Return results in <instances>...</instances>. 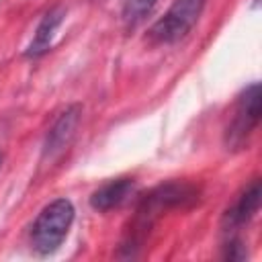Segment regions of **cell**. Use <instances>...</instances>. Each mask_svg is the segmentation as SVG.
Returning a JSON list of instances; mask_svg holds the SVG:
<instances>
[{
    "mask_svg": "<svg viewBox=\"0 0 262 262\" xmlns=\"http://www.w3.org/2000/svg\"><path fill=\"white\" fill-rule=\"evenodd\" d=\"M0 160H2V158H0Z\"/></svg>",
    "mask_w": 262,
    "mask_h": 262,
    "instance_id": "30bf717a",
    "label": "cell"
},
{
    "mask_svg": "<svg viewBox=\"0 0 262 262\" xmlns=\"http://www.w3.org/2000/svg\"><path fill=\"white\" fill-rule=\"evenodd\" d=\"M260 196H262V188H260V180L254 178L244 192L237 196V201L225 211L223 215V231L233 233L237 231L242 225L250 223V219L258 213L260 209Z\"/></svg>",
    "mask_w": 262,
    "mask_h": 262,
    "instance_id": "5b68a950",
    "label": "cell"
},
{
    "mask_svg": "<svg viewBox=\"0 0 262 262\" xmlns=\"http://www.w3.org/2000/svg\"><path fill=\"white\" fill-rule=\"evenodd\" d=\"M260 100H262V94H260V84L258 82L250 84L237 96V102H235V108H233V117H231V121H229V125L225 129V145H227V149H242L244 143H248L252 131L260 123V113H262Z\"/></svg>",
    "mask_w": 262,
    "mask_h": 262,
    "instance_id": "3957f363",
    "label": "cell"
},
{
    "mask_svg": "<svg viewBox=\"0 0 262 262\" xmlns=\"http://www.w3.org/2000/svg\"><path fill=\"white\" fill-rule=\"evenodd\" d=\"M158 0H123V8H121V14H123V20L127 27H135L137 23H141L149 12L151 8L156 6Z\"/></svg>",
    "mask_w": 262,
    "mask_h": 262,
    "instance_id": "ba28073f",
    "label": "cell"
},
{
    "mask_svg": "<svg viewBox=\"0 0 262 262\" xmlns=\"http://www.w3.org/2000/svg\"><path fill=\"white\" fill-rule=\"evenodd\" d=\"M223 256L229 258V260H244V258H246V250L242 248V242H239V239L231 237V239L225 244V254H223Z\"/></svg>",
    "mask_w": 262,
    "mask_h": 262,
    "instance_id": "9c48e42d",
    "label": "cell"
},
{
    "mask_svg": "<svg viewBox=\"0 0 262 262\" xmlns=\"http://www.w3.org/2000/svg\"><path fill=\"white\" fill-rule=\"evenodd\" d=\"M74 221V205L68 199H55L43 207L31 227V244L39 254L55 252L66 239Z\"/></svg>",
    "mask_w": 262,
    "mask_h": 262,
    "instance_id": "6da1fadb",
    "label": "cell"
},
{
    "mask_svg": "<svg viewBox=\"0 0 262 262\" xmlns=\"http://www.w3.org/2000/svg\"><path fill=\"white\" fill-rule=\"evenodd\" d=\"M63 16H66V8L63 6H53L51 10H47L35 31V37L31 41V45L27 47V57H39L43 55L45 51H49L51 47V41L55 37V31L59 29V25L63 23Z\"/></svg>",
    "mask_w": 262,
    "mask_h": 262,
    "instance_id": "52a82bcc",
    "label": "cell"
},
{
    "mask_svg": "<svg viewBox=\"0 0 262 262\" xmlns=\"http://www.w3.org/2000/svg\"><path fill=\"white\" fill-rule=\"evenodd\" d=\"M80 115H82L80 104H72V106H68V108L57 117V121H55L53 127L49 129L47 139H45V143H43V158H45V160H53L55 156H59V154L70 145V141L74 139V133H76V129H78Z\"/></svg>",
    "mask_w": 262,
    "mask_h": 262,
    "instance_id": "277c9868",
    "label": "cell"
},
{
    "mask_svg": "<svg viewBox=\"0 0 262 262\" xmlns=\"http://www.w3.org/2000/svg\"><path fill=\"white\" fill-rule=\"evenodd\" d=\"M203 8H205V0H174L166 10V14L151 25L149 37L156 43H166V45L180 41L192 31V27L203 14Z\"/></svg>",
    "mask_w": 262,
    "mask_h": 262,
    "instance_id": "7a4b0ae2",
    "label": "cell"
},
{
    "mask_svg": "<svg viewBox=\"0 0 262 262\" xmlns=\"http://www.w3.org/2000/svg\"><path fill=\"white\" fill-rule=\"evenodd\" d=\"M133 192H135V180L133 178H117V180L102 184L98 190L92 192L90 207L104 213V211L121 207Z\"/></svg>",
    "mask_w": 262,
    "mask_h": 262,
    "instance_id": "8992f818",
    "label": "cell"
}]
</instances>
